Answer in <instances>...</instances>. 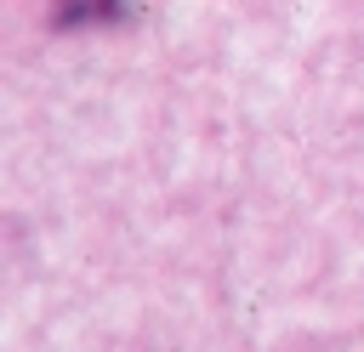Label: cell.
I'll list each match as a JSON object with an SVG mask.
<instances>
[{"mask_svg": "<svg viewBox=\"0 0 364 352\" xmlns=\"http://www.w3.org/2000/svg\"><path fill=\"white\" fill-rule=\"evenodd\" d=\"M114 11H125V0H57V23H102V17H114Z\"/></svg>", "mask_w": 364, "mask_h": 352, "instance_id": "obj_1", "label": "cell"}]
</instances>
